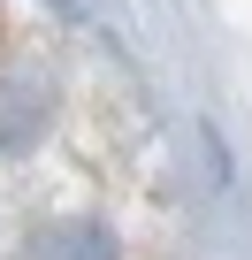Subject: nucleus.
I'll return each mask as SVG.
<instances>
[{
    "label": "nucleus",
    "instance_id": "nucleus-1",
    "mask_svg": "<svg viewBox=\"0 0 252 260\" xmlns=\"http://www.w3.org/2000/svg\"><path fill=\"white\" fill-rule=\"evenodd\" d=\"M39 260H115V245H107V230H92V222H61V230L39 245Z\"/></svg>",
    "mask_w": 252,
    "mask_h": 260
}]
</instances>
